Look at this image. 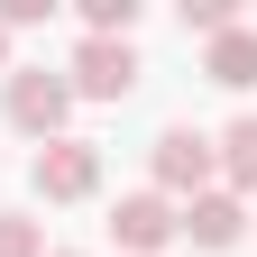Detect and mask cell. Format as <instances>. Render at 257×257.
Returning <instances> with one entry per match:
<instances>
[{
  "instance_id": "obj_11",
  "label": "cell",
  "mask_w": 257,
  "mask_h": 257,
  "mask_svg": "<svg viewBox=\"0 0 257 257\" xmlns=\"http://www.w3.org/2000/svg\"><path fill=\"white\" fill-rule=\"evenodd\" d=\"M184 28H202V37H220V28H239V0H184Z\"/></svg>"
},
{
  "instance_id": "obj_1",
  "label": "cell",
  "mask_w": 257,
  "mask_h": 257,
  "mask_svg": "<svg viewBox=\"0 0 257 257\" xmlns=\"http://www.w3.org/2000/svg\"><path fill=\"white\" fill-rule=\"evenodd\" d=\"M0 110H10L19 138H64V119H74V83L46 74V64H10V83H0Z\"/></svg>"
},
{
  "instance_id": "obj_12",
  "label": "cell",
  "mask_w": 257,
  "mask_h": 257,
  "mask_svg": "<svg viewBox=\"0 0 257 257\" xmlns=\"http://www.w3.org/2000/svg\"><path fill=\"white\" fill-rule=\"evenodd\" d=\"M55 0H0V28H46Z\"/></svg>"
},
{
  "instance_id": "obj_10",
  "label": "cell",
  "mask_w": 257,
  "mask_h": 257,
  "mask_svg": "<svg viewBox=\"0 0 257 257\" xmlns=\"http://www.w3.org/2000/svg\"><path fill=\"white\" fill-rule=\"evenodd\" d=\"M0 257H46V230L28 211H0Z\"/></svg>"
},
{
  "instance_id": "obj_13",
  "label": "cell",
  "mask_w": 257,
  "mask_h": 257,
  "mask_svg": "<svg viewBox=\"0 0 257 257\" xmlns=\"http://www.w3.org/2000/svg\"><path fill=\"white\" fill-rule=\"evenodd\" d=\"M0 74H10V28H0Z\"/></svg>"
},
{
  "instance_id": "obj_14",
  "label": "cell",
  "mask_w": 257,
  "mask_h": 257,
  "mask_svg": "<svg viewBox=\"0 0 257 257\" xmlns=\"http://www.w3.org/2000/svg\"><path fill=\"white\" fill-rule=\"evenodd\" d=\"M55 257H74V248H55Z\"/></svg>"
},
{
  "instance_id": "obj_3",
  "label": "cell",
  "mask_w": 257,
  "mask_h": 257,
  "mask_svg": "<svg viewBox=\"0 0 257 257\" xmlns=\"http://www.w3.org/2000/svg\"><path fill=\"white\" fill-rule=\"evenodd\" d=\"M147 193H166V202H175V193H184V202H193V193H211V138H202V128H156V147H147Z\"/></svg>"
},
{
  "instance_id": "obj_5",
  "label": "cell",
  "mask_w": 257,
  "mask_h": 257,
  "mask_svg": "<svg viewBox=\"0 0 257 257\" xmlns=\"http://www.w3.org/2000/svg\"><path fill=\"white\" fill-rule=\"evenodd\" d=\"M239 230H248V202L239 193H193V202L175 211V239H193V248H239Z\"/></svg>"
},
{
  "instance_id": "obj_8",
  "label": "cell",
  "mask_w": 257,
  "mask_h": 257,
  "mask_svg": "<svg viewBox=\"0 0 257 257\" xmlns=\"http://www.w3.org/2000/svg\"><path fill=\"white\" fill-rule=\"evenodd\" d=\"M211 166L230 175V193H257V119H230L211 138Z\"/></svg>"
},
{
  "instance_id": "obj_9",
  "label": "cell",
  "mask_w": 257,
  "mask_h": 257,
  "mask_svg": "<svg viewBox=\"0 0 257 257\" xmlns=\"http://www.w3.org/2000/svg\"><path fill=\"white\" fill-rule=\"evenodd\" d=\"M138 28V0H83V37H128Z\"/></svg>"
},
{
  "instance_id": "obj_6",
  "label": "cell",
  "mask_w": 257,
  "mask_h": 257,
  "mask_svg": "<svg viewBox=\"0 0 257 257\" xmlns=\"http://www.w3.org/2000/svg\"><path fill=\"white\" fill-rule=\"evenodd\" d=\"M110 239L128 248V257H156L175 239V202L166 193H119V211H110Z\"/></svg>"
},
{
  "instance_id": "obj_4",
  "label": "cell",
  "mask_w": 257,
  "mask_h": 257,
  "mask_svg": "<svg viewBox=\"0 0 257 257\" xmlns=\"http://www.w3.org/2000/svg\"><path fill=\"white\" fill-rule=\"evenodd\" d=\"M28 184H37L46 202H92V193H101V147L92 138H46L28 156Z\"/></svg>"
},
{
  "instance_id": "obj_7",
  "label": "cell",
  "mask_w": 257,
  "mask_h": 257,
  "mask_svg": "<svg viewBox=\"0 0 257 257\" xmlns=\"http://www.w3.org/2000/svg\"><path fill=\"white\" fill-rule=\"evenodd\" d=\"M202 74L211 83H230V92H248L257 83V28L239 19V28H220V37H211V55H202Z\"/></svg>"
},
{
  "instance_id": "obj_2",
  "label": "cell",
  "mask_w": 257,
  "mask_h": 257,
  "mask_svg": "<svg viewBox=\"0 0 257 257\" xmlns=\"http://www.w3.org/2000/svg\"><path fill=\"white\" fill-rule=\"evenodd\" d=\"M64 83H74V101H128L138 92V46L128 37H83L74 64H64Z\"/></svg>"
}]
</instances>
